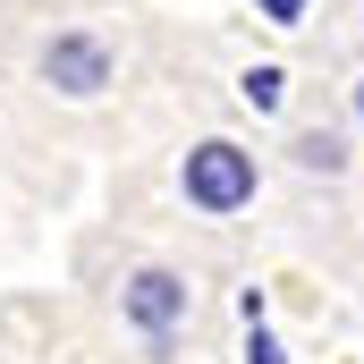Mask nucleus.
I'll use <instances>...</instances> for the list:
<instances>
[{"label":"nucleus","mask_w":364,"mask_h":364,"mask_svg":"<svg viewBox=\"0 0 364 364\" xmlns=\"http://www.w3.org/2000/svg\"><path fill=\"white\" fill-rule=\"evenodd\" d=\"M246 364H288V356H279V339L263 331V322H246Z\"/></svg>","instance_id":"423d86ee"},{"label":"nucleus","mask_w":364,"mask_h":364,"mask_svg":"<svg viewBox=\"0 0 364 364\" xmlns=\"http://www.w3.org/2000/svg\"><path fill=\"white\" fill-rule=\"evenodd\" d=\"M178 195H186V212H203V220L246 212V203H255V153H237L229 136L195 144V153H186V170H178Z\"/></svg>","instance_id":"f257e3e1"},{"label":"nucleus","mask_w":364,"mask_h":364,"mask_svg":"<svg viewBox=\"0 0 364 364\" xmlns=\"http://www.w3.org/2000/svg\"><path fill=\"white\" fill-rule=\"evenodd\" d=\"M255 17H272V26H305V0H255Z\"/></svg>","instance_id":"0eeeda50"},{"label":"nucleus","mask_w":364,"mask_h":364,"mask_svg":"<svg viewBox=\"0 0 364 364\" xmlns=\"http://www.w3.org/2000/svg\"><path fill=\"white\" fill-rule=\"evenodd\" d=\"M119 314H127V331L144 339V348H170L186 331V314H195V288L178 272H161V263H144V272L119 288Z\"/></svg>","instance_id":"f03ea898"},{"label":"nucleus","mask_w":364,"mask_h":364,"mask_svg":"<svg viewBox=\"0 0 364 364\" xmlns=\"http://www.w3.org/2000/svg\"><path fill=\"white\" fill-rule=\"evenodd\" d=\"M34 68H43V85H51V93H68V102H93V93H102L110 77H119V60H110V43H102V34H85V26H68V34H51Z\"/></svg>","instance_id":"7ed1b4c3"},{"label":"nucleus","mask_w":364,"mask_h":364,"mask_svg":"<svg viewBox=\"0 0 364 364\" xmlns=\"http://www.w3.org/2000/svg\"><path fill=\"white\" fill-rule=\"evenodd\" d=\"M288 153H296V170H322V178H339V170H348V144H339L331 127H314V136H296Z\"/></svg>","instance_id":"20e7f679"},{"label":"nucleus","mask_w":364,"mask_h":364,"mask_svg":"<svg viewBox=\"0 0 364 364\" xmlns=\"http://www.w3.org/2000/svg\"><path fill=\"white\" fill-rule=\"evenodd\" d=\"M237 93H246L255 110H279V102H288V77H279V68H246V77H237Z\"/></svg>","instance_id":"39448f33"},{"label":"nucleus","mask_w":364,"mask_h":364,"mask_svg":"<svg viewBox=\"0 0 364 364\" xmlns=\"http://www.w3.org/2000/svg\"><path fill=\"white\" fill-rule=\"evenodd\" d=\"M356 119H364V77H356Z\"/></svg>","instance_id":"6e6552de"}]
</instances>
